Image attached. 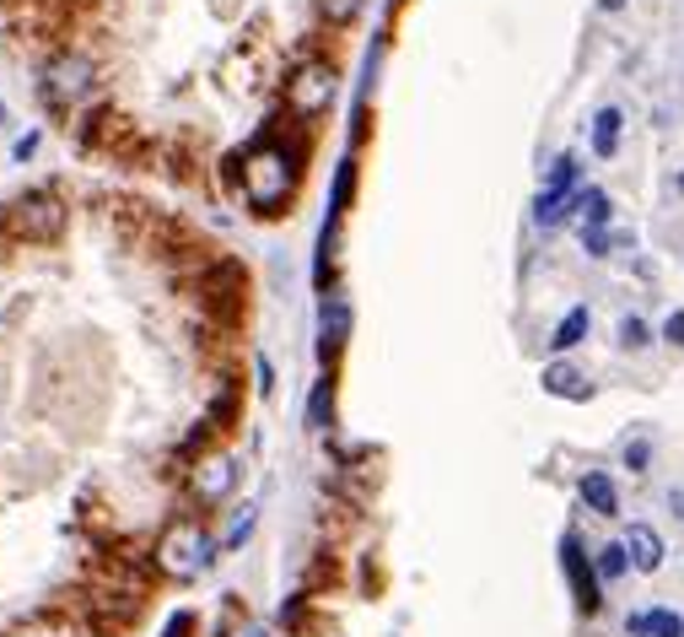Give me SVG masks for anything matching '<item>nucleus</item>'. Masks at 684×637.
I'll return each mask as SVG.
<instances>
[{"instance_id":"nucleus-1","label":"nucleus","mask_w":684,"mask_h":637,"mask_svg":"<svg viewBox=\"0 0 684 637\" xmlns=\"http://www.w3.org/2000/svg\"><path fill=\"white\" fill-rule=\"evenodd\" d=\"M291 184H296V152H286V147H259L243 162V189L259 211H280Z\"/></svg>"},{"instance_id":"nucleus-2","label":"nucleus","mask_w":684,"mask_h":637,"mask_svg":"<svg viewBox=\"0 0 684 637\" xmlns=\"http://www.w3.org/2000/svg\"><path fill=\"white\" fill-rule=\"evenodd\" d=\"M211 557H216V546H211V535L200 529V524H173L167 535H162V546H156V567L167 573V578H200L205 567H211Z\"/></svg>"},{"instance_id":"nucleus-3","label":"nucleus","mask_w":684,"mask_h":637,"mask_svg":"<svg viewBox=\"0 0 684 637\" xmlns=\"http://www.w3.org/2000/svg\"><path fill=\"white\" fill-rule=\"evenodd\" d=\"M5 227H11L16 238H27V243H49V238H60V227H65V205H60L54 195H22V200L5 205Z\"/></svg>"},{"instance_id":"nucleus-4","label":"nucleus","mask_w":684,"mask_h":637,"mask_svg":"<svg viewBox=\"0 0 684 637\" xmlns=\"http://www.w3.org/2000/svg\"><path fill=\"white\" fill-rule=\"evenodd\" d=\"M286 103H291L302 120L324 114V109L334 103V65H324V60H307V65H296V76L286 82Z\"/></svg>"},{"instance_id":"nucleus-5","label":"nucleus","mask_w":684,"mask_h":637,"mask_svg":"<svg viewBox=\"0 0 684 637\" xmlns=\"http://www.w3.org/2000/svg\"><path fill=\"white\" fill-rule=\"evenodd\" d=\"M87 87H92V65H87L81 54H60V60H49V71H43V98H49L54 109L81 103Z\"/></svg>"},{"instance_id":"nucleus-6","label":"nucleus","mask_w":684,"mask_h":637,"mask_svg":"<svg viewBox=\"0 0 684 637\" xmlns=\"http://www.w3.org/2000/svg\"><path fill=\"white\" fill-rule=\"evenodd\" d=\"M560 567H566V578H571V595H577V611H598V567L587 562V551H582V540L566 529L560 535Z\"/></svg>"},{"instance_id":"nucleus-7","label":"nucleus","mask_w":684,"mask_h":637,"mask_svg":"<svg viewBox=\"0 0 684 637\" xmlns=\"http://www.w3.org/2000/svg\"><path fill=\"white\" fill-rule=\"evenodd\" d=\"M625 551H631V567H636V573H658L663 557H669V551H663V535H658L653 524H631V529H625Z\"/></svg>"},{"instance_id":"nucleus-8","label":"nucleus","mask_w":684,"mask_h":637,"mask_svg":"<svg viewBox=\"0 0 684 637\" xmlns=\"http://www.w3.org/2000/svg\"><path fill=\"white\" fill-rule=\"evenodd\" d=\"M577 497H582V508H587V513H604V519H615V513H620V486L604 476V471H587V476L577 480Z\"/></svg>"},{"instance_id":"nucleus-9","label":"nucleus","mask_w":684,"mask_h":637,"mask_svg":"<svg viewBox=\"0 0 684 637\" xmlns=\"http://www.w3.org/2000/svg\"><path fill=\"white\" fill-rule=\"evenodd\" d=\"M345 335H351V303H345V298H329L324 314H318V351L334 357V351L345 346Z\"/></svg>"},{"instance_id":"nucleus-10","label":"nucleus","mask_w":684,"mask_h":637,"mask_svg":"<svg viewBox=\"0 0 684 637\" xmlns=\"http://www.w3.org/2000/svg\"><path fill=\"white\" fill-rule=\"evenodd\" d=\"M540 384H545V395H566V400H587L593 395V384H587V373L577 362H549L540 373Z\"/></svg>"},{"instance_id":"nucleus-11","label":"nucleus","mask_w":684,"mask_h":637,"mask_svg":"<svg viewBox=\"0 0 684 637\" xmlns=\"http://www.w3.org/2000/svg\"><path fill=\"white\" fill-rule=\"evenodd\" d=\"M232 480H238V465L232 460H205L194 471V491H200V502H221L232 491Z\"/></svg>"},{"instance_id":"nucleus-12","label":"nucleus","mask_w":684,"mask_h":637,"mask_svg":"<svg viewBox=\"0 0 684 637\" xmlns=\"http://www.w3.org/2000/svg\"><path fill=\"white\" fill-rule=\"evenodd\" d=\"M620 136H625V114H620L615 103L598 109V114H593V158L609 162L615 152H620Z\"/></svg>"},{"instance_id":"nucleus-13","label":"nucleus","mask_w":684,"mask_h":637,"mask_svg":"<svg viewBox=\"0 0 684 637\" xmlns=\"http://www.w3.org/2000/svg\"><path fill=\"white\" fill-rule=\"evenodd\" d=\"M625 633L631 637H684V622L674 616V611H636L631 622H625Z\"/></svg>"},{"instance_id":"nucleus-14","label":"nucleus","mask_w":684,"mask_h":637,"mask_svg":"<svg viewBox=\"0 0 684 637\" xmlns=\"http://www.w3.org/2000/svg\"><path fill=\"white\" fill-rule=\"evenodd\" d=\"M571 211H577V195L571 189H540V200H534V222L540 227H560Z\"/></svg>"},{"instance_id":"nucleus-15","label":"nucleus","mask_w":684,"mask_h":637,"mask_svg":"<svg viewBox=\"0 0 684 637\" xmlns=\"http://www.w3.org/2000/svg\"><path fill=\"white\" fill-rule=\"evenodd\" d=\"M587 324H593V314H587V309L577 303L571 314H566L560 324H555V329H549V346H555V351H571V346H582V340H587Z\"/></svg>"},{"instance_id":"nucleus-16","label":"nucleus","mask_w":684,"mask_h":637,"mask_svg":"<svg viewBox=\"0 0 684 637\" xmlns=\"http://www.w3.org/2000/svg\"><path fill=\"white\" fill-rule=\"evenodd\" d=\"M577 216H582V227H609L615 205L604 189H577Z\"/></svg>"},{"instance_id":"nucleus-17","label":"nucleus","mask_w":684,"mask_h":637,"mask_svg":"<svg viewBox=\"0 0 684 637\" xmlns=\"http://www.w3.org/2000/svg\"><path fill=\"white\" fill-rule=\"evenodd\" d=\"M329 416H334V378L324 373L318 384H313V395H307V427H329Z\"/></svg>"},{"instance_id":"nucleus-18","label":"nucleus","mask_w":684,"mask_h":637,"mask_svg":"<svg viewBox=\"0 0 684 637\" xmlns=\"http://www.w3.org/2000/svg\"><path fill=\"white\" fill-rule=\"evenodd\" d=\"M593 567H598V578H604V584L625 578V573H631V551H625V540H615V546H598Z\"/></svg>"},{"instance_id":"nucleus-19","label":"nucleus","mask_w":684,"mask_h":637,"mask_svg":"<svg viewBox=\"0 0 684 637\" xmlns=\"http://www.w3.org/2000/svg\"><path fill=\"white\" fill-rule=\"evenodd\" d=\"M647 346H653V324L642 314L620 318V351H647Z\"/></svg>"},{"instance_id":"nucleus-20","label":"nucleus","mask_w":684,"mask_h":637,"mask_svg":"<svg viewBox=\"0 0 684 637\" xmlns=\"http://www.w3.org/2000/svg\"><path fill=\"white\" fill-rule=\"evenodd\" d=\"M577 178H582V162H577L571 152H566V158H555V162H549L545 189H577Z\"/></svg>"},{"instance_id":"nucleus-21","label":"nucleus","mask_w":684,"mask_h":637,"mask_svg":"<svg viewBox=\"0 0 684 637\" xmlns=\"http://www.w3.org/2000/svg\"><path fill=\"white\" fill-rule=\"evenodd\" d=\"M249 529H254V508L243 502V508L232 513V524H227V535H221V551H238V546L249 540Z\"/></svg>"},{"instance_id":"nucleus-22","label":"nucleus","mask_w":684,"mask_h":637,"mask_svg":"<svg viewBox=\"0 0 684 637\" xmlns=\"http://www.w3.org/2000/svg\"><path fill=\"white\" fill-rule=\"evenodd\" d=\"M647 465H653V438H642V433H636V438L625 444V471H636V476H642Z\"/></svg>"},{"instance_id":"nucleus-23","label":"nucleus","mask_w":684,"mask_h":637,"mask_svg":"<svg viewBox=\"0 0 684 637\" xmlns=\"http://www.w3.org/2000/svg\"><path fill=\"white\" fill-rule=\"evenodd\" d=\"M582 249H587V260H604L609 254V227H582Z\"/></svg>"},{"instance_id":"nucleus-24","label":"nucleus","mask_w":684,"mask_h":637,"mask_svg":"<svg viewBox=\"0 0 684 637\" xmlns=\"http://www.w3.org/2000/svg\"><path fill=\"white\" fill-rule=\"evenodd\" d=\"M318 11H324L329 22H351V16L362 11V0H318Z\"/></svg>"},{"instance_id":"nucleus-25","label":"nucleus","mask_w":684,"mask_h":637,"mask_svg":"<svg viewBox=\"0 0 684 637\" xmlns=\"http://www.w3.org/2000/svg\"><path fill=\"white\" fill-rule=\"evenodd\" d=\"M663 340H669V346H684V309H674V314H669V324H663Z\"/></svg>"},{"instance_id":"nucleus-26","label":"nucleus","mask_w":684,"mask_h":637,"mask_svg":"<svg viewBox=\"0 0 684 637\" xmlns=\"http://www.w3.org/2000/svg\"><path fill=\"white\" fill-rule=\"evenodd\" d=\"M189 627H194V616H189V611H178V616L167 622V633H162V637H189Z\"/></svg>"},{"instance_id":"nucleus-27","label":"nucleus","mask_w":684,"mask_h":637,"mask_svg":"<svg viewBox=\"0 0 684 637\" xmlns=\"http://www.w3.org/2000/svg\"><path fill=\"white\" fill-rule=\"evenodd\" d=\"M33 152H38V136H22V141H16V162H27Z\"/></svg>"},{"instance_id":"nucleus-28","label":"nucleus","mask_w":684,"mask_h":637,"mask_svg":"<svg viewBox=\"0 0 684 637\" xmlns=\"http://www.w3.org/2000/svg\"><path fill=\"white\" fill-rule=\"evenodd\" d=\"M259 389H265V395L275 389V373H270V362H265V357H259Z\"/></svg>"},{"instance_id":"nucleus-29","label":"nucleus","mask_w":684,"mask_h":637,"mask_svg":"<svg viewBox=\"0 0 684 637\" xmlns=\"http://www.w3.org/2000/svg\"><path fill=\"white\" fill-rule=\"evenodd\" d=\"M227 637H270V633H265V627H254V622H243L238 633H227Z\"/></svg>"},{"instance_id":"nucleus-30","label":"nucleus","mask_w":684,"mask_h":637,"mask_svg":"<svg viewBox=\"0 0 684 637\" xmlns=\"http://www.w3.org/2000/svg\"><path fill=\"white\" fill-rule=\"evenodd\" d=\"M669 502H674V519H684V491H669Z\"/></svg>"},{"instance_id":"nucleus-31","label":"nucleus","mask_w":684,"mask_h":637,"mask_svg":"<svg viewBox=\"0 0 684 637\" xmlns=\"http://www.w3.org/2000/svg\"><path fill=\"white\" fill-rule=\"evenodd\" d=\"M620 5H625V0H604V11H620Z\"/></svg>"}]
</instances>
